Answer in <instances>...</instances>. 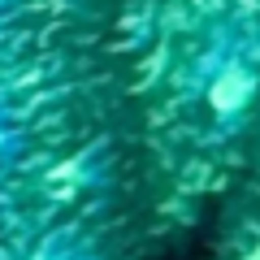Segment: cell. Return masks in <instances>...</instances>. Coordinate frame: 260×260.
I'll use <instances>...</instances> for the list:
<instances>
[{
    "label": "cell",
    "mask_w": 260,
    "mask_h": 260,
    "mask_svg": "<svg viewBox=\"0 0 260 260\" xmlns=\"http://www.w3.org/2000/svg\"><path fill=\"white\" fill-rule=\"evenodd\" d=\"M251 91H256V78H251L247 65H225V70H217L213 87H208V104H213L221 117H234V113L251 100Z\"/></svg>",
    "instance_id": "1"
}]
</instances>
